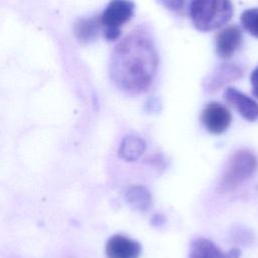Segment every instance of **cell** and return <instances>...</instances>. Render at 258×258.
Wrapping results in <instances>:
<instances>
[{
  "label": "cell",
  "mask_w": 258,
  "mask_h": 258,
  "mask_svg": "<svg viewBox=\"0 0 258 258\" xmlns=\"http://www.w3.org/2000/svg\"><path fill=\"white\" fill-rule=\"evenodd\" d=\"M242 42L243 34L240 27L236 24L226 26L216 35V52L223 58L231 57L240 48Z\"/></svg>",
  "instance_id": "6"
},
{
  "label": "cell",
  "mask_w": 258,
  "mask_h": 258,
  "mask_svg": "<svg viewBox=\"0 0 258 258\" xmlns=\"http://www.w3.org/2000/svg\"><path fill=\"white\" fill-rule=\"evenodd\" d=\"M230 0H191L189 15L195 27L201 31H211L224 26L233 16Z\"/></svg>",
  "instance_id": "2"
},
{
  "label": "cell",
  "mask_w": 258,
  "mask_h": 258,
  "mask_svg": "<svg viewBox=\"0 0 258 258\" xmlns=\"http://www.w3.org/2000/svg\"><path fill=\"white\" fill-rule=\"evenodd\" d=\"M158 67V54L152 37L136 28L114 48L109 73L113 83L123 92L140 94L151 85Z\"/></svg>",
  "instance_id": "1"
},
{
  "label": "cell",
  "mask_w": 258,
  "mask_h": 258,
  "mask_svg": "<svg viewBox=\"0 0 258 258\" xmlns=\"http://www.w3.org/2000/svg\"><path fill=\"white\" fill-rule=\"evenodd\" d=\"M240 21L250 35L258 38V7L244 10L240 16Z\"/></svg>",
  "instance_id": "14"
},
{
  "label": "cell",
  "mask_w": 258,
  "mask_h": 258,
  "mask_svg": "<svg viewBox=\"0 0 258 258\" xmlns=\"http://www.w3.org/2000/svg\"><path fill=\"white\" fill-rule=\"evenodd\" d=\"M224 99L244 119L248 121L258 119V103L237 89L232 87L227 88L224 92Z\"/></svg>",
  "instance_id": "8"
},
{
  "label": "cell",
  "mask_w": 258,
  "mask_h": 258,
  "mask_svg": "<svg viewBox=\"0 0 258 258\" xmlns=\"http://www.w3.org/2000/svg\"><path fill=\"white\" fill-rule=\"evenodd\" d=\"M146 145L144 141L134 135H129L125 137L120 145L119 155L128 161L137 159L144 151Z\"/></svg>",
  "instance_id": "11"
},
{
  "label": "cell",
  "mask_w": 258,
  "mask_h": 258,
  "mask_svg": "<svg viewBox=\"0 0 258 258\" xmlns=\"http://www.w3.org/2000/svg\"><path fill=\"white\" fill-rule=\"evenodd\" d=\"M250 82L252 86V94L258 99V66L252 71L250 76Z\"/></svg>",
  "instance_id": "16"
},
{
  "label": "cell",
  "mask_w": 258,
  "mask_h": 258,
  "mask_svg": "<svg viewBox=\"0 0 258 258\" xmlns=\"http://www.w3.org/2000/svg\"><path fill=\"white\" fill-rule=\"evenodd\" d=\"M240 74L241 73L237 69H221L210 79V81L206 85V90H208L209 92L217 91L225 83L231 82L232 80L239 78Z\"/></svg>",
  "instance_id": "13"
},
{
  "label": "cell",
  "mask_w": 258,
  "mask_h": 258,
  "mask_svg": "<svg viewBox=\"0 0 258 258\" xmlns=\"http://www.w3.org/2000/svg\"><path fill=\"white\" fill-rule=\"evenodd\" d=\"M131 0H111L101 17L104 36L109 41L116 40L121 34V27L131 19L134 12Z\"/></svg>",
  "instance_id": "4"
},
{
  "label": "cell",
  "mask_w": 258,
  "mask_h": 258,
  "mask_svg": "<svg viewBox=\"0 0 258 258\" xmlns=\"http://www.w3.org/2000/svg\"><path fill=\"white\" fill-rule=\"evenodd\" d=\"M258 166L257 157L248 149H239L229 158L220 181V188L233 190L251 177Z\"/></svg>",
  "instance_id": "3"
},
{
  "label": "cell",
  "mask_w": 258,
  "mask_h": 258,
  "mask_svg": "<svg viewBox=\"0 0 258 258\" xmlns=\"http://www.w3.org/2000/svg\"><path fill=\"white\" fill-rule=\"evenodd\" d=\"M201 120L208 132L219 135L225 132L231 125L232 115L224 105L217 102H211L204 108Z\"/></svg>",
  "instance_id": "5"
},
{
  "label": "cell",
  "mask_w": 258,
  "mask_h": 258,
  "mask_svg": "<svg viewBox=\"0 0 258 258\" xmlns=\"http://www.w3.org/2000/svg\"><path fill=\"white\" fill-rule=\"evenodd\" d=\"M126 200L131 207L144 211L150 207L151 198L148 190L142 186H132L126 190Z\"/></svg>",
  "instance_id": "12"
},
{
  "label": "cell",
  "mask_w": 258,
  "mask_h": 258,
  "mask_svg": "<svg viewBox=\"0 0 258 258\" xmlns=\"http://www.w3.org/2000/svg\"><path fill=\"white\" fill-rule=\"evenodd\" d=\"M107 258H139L141 245L123 235H114L107 241L105 247Z\"/></svg>",
  "instance_id": "7"
},
{
  "label": "cell",
  "mask_w": 258,
  "mask_h": 258,
  "mask_svg": "<svg viewBox=\"0 0 258 258\" xmlns=\"http://www.w3.org/2000/svg\"><path fill=\"white\" fill-rule=\"evenodd\" d=\"M101 27V17L82 18L75 24L74 32L80 42L89 43L98 37Z\"/></svg>",
  "instance_id": "10"
},
{
  "label": "cell",
  "mask_w": 258,
  "mask_h": 258,
  "mask_svg": "<svg viewBox=\"0 0 258 258\" xmlns=\"http://www.w3.org/2000/svg\"><path fill=\"white\" fill-rule=\"evenodd\" d=\"M159 2L164 7L174 12L182 11L186 4V0H159Z\"/></svg>",
  "instance_id": "15"
},
{
  "label": "cell",
  "mask_w": 258,
  "mask_h": 258,
  "mask_svg": "<svg viewBox=\"0 0 258 258\" xmlns=\"http://www.w3.org/2000/svg\"><path fill=\"white\" fill-rule=\"evenodd\" d=\"M240 254L237 248L223 252L211 240L201 237L191 242L188 258H239Z\"/></svg>",
  "instance_id": "9"
}]
</instances>
